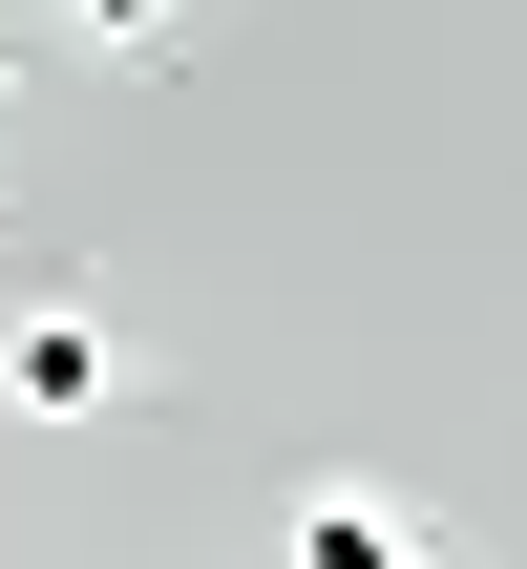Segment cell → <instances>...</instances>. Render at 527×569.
Masks as SVG:
<instances>
[{"label": "cell", "instance_id": "6da1fadb", "mask_svg": "<svg viewBox=\"0 0 527 569\" xmlns=\"http://www.w3.org/2000/svg\"><path fill=\"white\" fill-rule=\"evenodd\" d=\"M0 401H21V422H106V401H127V317H106V296H21V317H0Z\"/></svg>", "mask_w": 527, "mask_h": 569}, {"label": "cell", "instance_id": "7a4b0ae2", "mask_svg": "<svg viewBox=\"0 0 527 569\" xmlns=\"http://www.w3.org/2000/svg\"><path fill=\"white\" fill-rule=\"evenodd\" d=\"M275 569H444V528H422V507H380V486H317V507L275 528Z\"/></svg>", "mask_w": 527, "mask_h": 569}, {"label": "cell", "instance_id": "3957f363", "mask_svg": "<svg viewBox=\"0 0 527 569\" xmlns=\"http://www.w3.org/2000/svg\"><path fill=\"white\" fill-rule=\"evenodd\" d=\"M42 21H63V42H106V63H148V42H169L190 0H42Z\"/></svg>", "mask_w": 527, "mask_h": 569}, {"label": "cell", "instance_id": "277c9868", "mask_svg": "<svg viewBox=\"0 0 527 569\" xmlns=\"http://www.w3.org/2000/svg\"><path fill=\"white\" fill-rule=\"evenodd\" d=\"M0 42H21V0H0Z\"/></svg>", "mask_w": 527, "mask_h": 569}]
</instances>
